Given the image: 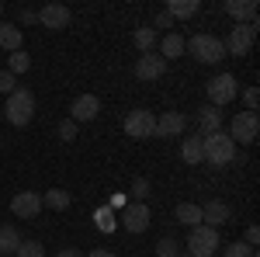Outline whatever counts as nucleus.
Wrapping results in <instances>:
<instances>
[{"instance_id":"aec40b11","label":"nucleus","mask_w":260,"mask_h":257,"mask_svg":"<svg viewBox=\"0 0 260 257\" xmlns=\"http://www.w3.org/2000/svg\"><path fill=\"white\" fill-rule=\"evenodd\" d=\"M163 11H167L170 18H184V21H187V18H194V14L201 11V4H198V0H170Z\"/></svg>"},{"instance_id":"f03ea898","label":"nucleus","mask_w":260,"mask_h":257,"mask_svg":"<svg viewBox=\"0 0 260 257\" xmlns=\"http://www.w3.org/2000/svg\"><path fill=\"white\" fill-rule=\"evenodd\" d=\"M184 49H187L198 63H222L225 60V45H222V39L212 35V32H201V35H194V39H187Z\"/></svg>"},{"instance_id":"c9c22d12","label":"nucleus","mask_w":260,"mask_h":257,"mask_svg":"<svg viewBox=\"0 0 260 257\" xmlns=\"http://www.w3.org/2000/svg\"><path fill=\"white\" fill-rule=\"evenodd\" d=\"M257 240H260V230H257V226H250V230H246V240H243V243H246V247H257Z\"/></svg>"},{"instance_id":"2f4dec72","label":"nucleus","mask_w":260,"mask_h":257,"mask_svg":"<svg viewBox=\"0 0 260 257\" xmlns=\"http://www.w3.org/2000/svg\"><path fill=\"white\" fill-rule=\"evenodd\" d=\"M11 91H18V77H11L7 70H0V94H11Z\"/></svg>"},{"instance_id":"9b49d317","label":"nucleus","mask_w":260,"mask_h":257,"mask_svg":"<svg viewBox=\"0 0 260 257\" xmlns=\"http://www.w3.org/2000/svg\"><path fill=\"white\" fill-rule=\"evenodd\" d=\"M11 212L18 219H35L42 212V195L39 191H18L11 198Z\"/></svg>"},{"instance_id":"5701e85b","label":"nucleus","mask_w":260,"mask_h":257,"mask_svg":"<svg viewBox=\"0 0 260 257\" xmlns=\"http://www.w3.org/2000/svg\"><path fill=\"white\" fill-rule=\"evenodd\" d=\"M132 42H136V49H139V52H153V45H156V32H153V24H146V28H136Z\"/></svg>"},{"instance_id":"bb28decb","label":"nucleus","mask_w":260,"mask_h":257,"mask_svg":"<svg viewBox=\"0 0 260 257\" xmlns=\"http://www.w3.org/2000/svg\"><path fill=\"white\" fill-rule=\"evenodd\" d=\"M94 222H98V230H104V233H111V230L118 226V219H115V212H111L108 205H101L98 212H94Z\"/></svg>"},{"instance_id":"0eeeda50","label":"nucleus","mask_w":260,"mask_h":257,"mask_svg":"<svg viewBox=\"0 0 260 257\" xmlns=\"http://www.w3.org/2000/svg\"><path fill=\"white\" fill-rule=\"evenodd\" d=\"M125 132H128V139H153V132H156V115L146 111V108L128 111V119H125Z\"/></svg>"},{"instance_id":"a19ab883","label":"nucleus","mask_w":260,"mask_h":257,"mask_svg":"<svg viewBox=\"0 0 260 257\" xmlns=\"http://www.w3.org/2000/svg\"><path fill=\"white\" fill-rule=\"evenodd\" d=\"M0 14H4V4H0Z\"/></svg>"},{"instance_id":"1a4fd4ad","label":"nucleus","mask_w":260,"mask_h":257,"mask_svg":"<svg viewBox=\"0 0 260 257\" xmlns=\"http://www.w3.org/2000/svg\"><path fill=\"white\" fill-rule=\"evenodd\" d=\"M70 21H73V14H70L66 4H45V7L39 11V24L49 28V32H62Z\"/></svg>"},{"instance_id":"c756f323","label":"nucleus","mask_w":260,"mask_h":257,"mask_svg":"<svg viewBox=\"0 0 260 257\" xmlns=\"http://www.w3.org/2000/svg\"><path fill=\"white\" fill-rule=\"evenodd\" d=\"M225 257H253V247H246L243 240H236V243L225 247Z\"/></svg>"},{"instance_id":"393cba45","label":"nucleus","mask_w":260,"mask_h":257,"mask_svg":"<svg viewBox=\"0 0 260 257\" xmlns=\"http://www.w3.org/2000/svg\"><path fill=\"white\" fill-rule=\"evenodd\" d=\"M28 66H31V60H28V52H24V49H18V52H11V56H7V73H11V77L28 73Z\"/></svg>"},{"instance_id":"6ab92c4d","label":"nucleus","mask_w":260,"mask_h":257,"mask_svg":"<svg viewBox=\"0 0 260 257\" xmlns=\"http://www.w3.org/2000/svg\"><path fill=\"white\" fill-rule=\"evenodd\" d=\"M180 160H184V163H191V167L205 163V153H201V136H187L184 142H180Z\"/></svg>"},{"instance_id":"4c0bfd02","label":"nucleus","mask_w":260,"mask_h":257,"mask_svg":"<svg viewBox=\"0 0 260 257\" xmlns=\"http://www.w3.org/2000/svg\"><path fill=\"white\" fill-rule=\"evenodd\" d=\"M35 21H39L35 11H21V24H35Z\"/></svg>"},{"instance_id":"f8f14e48","label":"nucleus","mask_w":260,"mask_h":257,"mask_svg":"<svg viewBox=\"0 0 260 257\" xmlns=\"http://www.w3.org/2000/svg\"><path fill=\"white\" fill-rule=\"evenodd\" d=\"M163 73H167V60L156 52H142L136 60V77L139 80H160Z\"/></svg>"},{"instance_id":"58836bf2","label":"nucleus","mask_w":260,"mask_h":257,"mask_svg":"<svg viewBox=\"0 0 260 257\" xmlns=\"http://www.w3.org/2000/svg\"><path fill=\"white\" fill-rule=\"evenodd\" d=\"M56 257H83V254H80V250H73V247H66V250H59Z\"/></svg>"},{"instance_id":"2eb2a0df","label":"nucleus","mask_w":260,"mask_h":257,"mask_svg":"<svg viewBox=\"0 0 260 257\" xmlns=\"http://www.w3.org/2000/svg\"><path fill=\"white\" fill-rule=\"evenodd\" d=\"M198 209H201V222H205V226H212V230H219L222 222L229 219V205H225V202H219V198L205 202V205H198Z\"/></svg>"},{"instance_id":"39448f33","label":"nucleus","mask_w":260,"mask_h":257,"mask_svg":"<svg viewBox=\"0 0 260 257\" xmlns=\"http://www.w3.org/2000/svg\"><path fill=\"white\" fill-rule=\"evenodd\" d=\"M253 39H257V21L236 24V28L229 32V39L222 42V45H225V56H246V52L253 49Z\"/></svg>"},{"instance_id":"7ed1b4c3","label":"nucleus","mask_w":260,"mask_h":257,"mask_svg":"<svg viewBox=\"0 0 260 257\" xmlns=\"http://www.w3.org/2000/svg\"><path fill=\"white\" fill-rule=\"evenodd\" d=\"M4 111H7V122H11V125H18V129H21V125H28L31 115H35V94H31V91H24V87L11 91Z\"/></svg>"},{"instance_id":"f257e3e1","label":"nucleus","mask_w":260,"mask_h":257,"mask_svg":"<svg viewBox=\"0 0 260 257\" xmlns=\"http://www.w3.org/2000/svg\"><path fill=\"white\" fill-rule=\"evenodd\" d=\"M201 153H205V163H212V167H229L236 157V142L225 132H215V136L201 139Z\"/></svg>"},{"instance_id":"ddd939ff","label":"nucleus","mask_w":260,"mask_h":257,"mask_svg":"<svg viewBox=\"0 0 260 257\" xmlns=\"http://www.w3.org/2000/svg\"><path fill=\"white\" fill-rule=\"evenodd\" d=\"M98 111H101V101L94 94H80L73 101V108H70V122H94Z\"/></svg>"},{"instance_id":"dca6fc26","label":"nucleus","mask_w":260,"mask_h":257,"mask_svg":"<svg viewBox=\"0 0 260 257\" xmlns=\"http://www.w3.org/2000/svg\"><path fill=\"white\" fill-rule=\"evenodd\" d=\"M225 14L236 24H250V21H257V4L253 0H225Z\"/></svg>"},{"instance_id":"4be33fe9","label":"nucleus","mask_w":260,"mask_h":257,"mask_svg":"<svg viewBox=\"0 0 260 257\" xmlns=\"http://www.w3.org/2000/svg\"><path fill=\"white\" fill-rule=\"evenodd\" d=\"M18 243H21V237H18L14 226H0V254L11 257L14 250H18Z\"/></svg>"},{"instance_id":"412c9836","label":"nucleus","mask_w":260,"mask_h":257,"mask_svg":"<svg viewBox=\"0 0 260 257\" xmlns=\"http://www.w3.org/2000/svg\"><path fill=\"white\" fill-rule=\"evenodd\" d=\"M42 205H45V209H56V212H62V209L70 205V191H62V188H49V191L42 195Z\"/></svg>"},{"instance_id":"9d476101","label":"nucleus","mask_w":260,"mask_h":257,"mask_svg":"<svg viewBox=\"0 0 260 257\" xmlns=\"http://www.w3.org/2000/svg\"><path fill=\"white\" fill-rule=\"evenodd\" d=\"M121 226H125L128 233H146V226H149V205H146V202L125 205V209H121Z\"/></svg>"},{"instance_id":"20e7f679","label":"nucleus","mask_w":260,"mask_h":257,"mask_svg":"<svg viewBox=\"0 0 260 257\" xmlns=\"http://www.w3.org/2000/svg\"><path fill=\"white\" fill-rule=\"evenodd\" d=\"M222 247L219 240V230H212V226H191V233H187V250H191V257H212L215 250Z\"/></svg>"},{"instance_id":"f704fd0d","label":"nucleus","mask_w":260,"mask_h":257,"mask_svg":"<svg viewBox=\"0 0 260 257\" xmlns=\"http://www.w3.org/2000/svg\"><path fill=\"white\" fill-rule=\"evenodd\" d=\"M170 24H174V18H170L167 11H160V14H156V24H153V32H156V28H170Z\"/></svg>"},{"instance_id":"72a5a7b5","label":"nucleus","mask_w":260,"mask_h":257,"mask_svg":"<svg viewBox=\"0 0 260 257\" xmlns=\"http://www.w3.org/2000/svg\"><path fill=\"white\" fill-rule=\"evenodd\" d=\"M243 101H246V111H257V104H260V91H257V87H250V91L243 94Z\"/></svg>"},{"instance_id":"423d86ee","label":"nucleus","mask_w":260,"mask_h":257,"mask_svg":"<svg viewBox=\"0 0 260 257\" xmlns=\"http://www.w3.org/2000/svg\"><path fill=\"white\" fill-rule=\"evenodd\" d=\"M225 136L233 139V142H253L260 136V119L257 111H240L236 119L229 122V132Z\"/></svg>"},{"instance_id":"79ce46f5","label":"nucleus","mask_w":260,"mask_h":257,"mask_svg":"<svg viewBox=\"0 0 260 257\" xmlns=\"http://www.w3.org/2000/svg\"><path fill=\"white\" fill-rule=\"evenodd\" d=\"M0 257H4V254H0Z\"/></svg>"},{"instance_id":"a878e982","label":"nucleus","mask_w":260,"mask_h":257,"mask_svg":"<svg viewBox=\"0 0 260 257\" xmlns=\"http://www.w3.org/2000/svg\"><path fill=\"white\" fill-rule=\"evenodd\" d=\"M180 52H184V39H180V35H167V39L160 42V56L163 60H177Z\"/></svg>"},{"instance_id":"a211bd4d","label":"nucleus","mask_w":260,"mask_h":257,"mask_svg":"<svg viewBox=\"0 0 260 257\" xmlns=\"http://www.w3.org/2000/svg\"><path fill=\"white\" fill-rule=\"evenodd\" d=\"M21 45H24V35H21L18 24H7V21H0V49H7V52H18Z\"/></svg>"},{"instance_id":"6e6552de","label":"nucleus","mask_w":260,"mask_h":257,"mask_svg":"<svg viewBox=\"0 0 260 257\" xmlns=\"http://www.w3.org/2000/svg\"><path fill=\"white\" fill-rule=\"evenodd\" d=\"M236 77L233 73H219V77L208 80V101H212V108H222V104H229V101L236 98Z\"/></svg>"},{"instance_id":"b1692460","label":"nucleus","mask_w":260,"mask_h":257,"mask_svg":"<svg viewBox=\"0 0 260 257\" xmlns=\"http://www.w3.org/2000/svg\"><path fill=\"white\" fill-rule=\"evenodd\" d=\"M177 222H184V226H201V209L191 205V202H180L177 205Z\"/></svg>"},{"instance_id":"f3484780","label":"nucleus","mask_w":260,"mask_h":257,"mask_svg":"<svg viewBox=\"0 0 260 257\" xmlns=\"http://www.w3.org/2000/svg\"><path fill=\"white\" fill-rule=\"evenodd\" d=\"M153 136H163V139L184 136V115H180V111H163L160 119H156V132H153Z\"/></svg>"},{"instance_id":"cd10ccee","label":"nucleus","mask_w":260,"mask_h":257,"mask_svg":"<svg viewBox=\"0 0 260 257\" xmlns=\"http://www.w3.org/2000/svg\"><path fill=\"white\" fill-rule=\"evenodd\" d=\"M14 254H18V257H45V250H42L39 240H21Z\"/></svg>"},{"instance_id":"4468645a","label":"nucleus","mask_w":260,"mask_h":257,"mask_svg":"<svg viewBox=\"0 0 260 257\" xmlns=\"http://www.w3.org/2000/svg\"><path fill=\"white\" fill-rule=\"evenodd\" d=\"M198 136H215V132H222V111L219 108H212V104H205V108H198Z\"/></svg>"},{"instance_id":"473e14b6","label":"nucleus","mask_w":260,"mask_h":257,"mask_svg":"<svg viewBox=\"0 0 260 257\" xmlns=\"http://www.w3.org/2000/svg\"><path fill=\"white\" fill-rule=\"evenodd\" d=\"M132 195L139 198V202H146V198H149V181H146V178H136V181H132Z\"/></svg>"},{"instance_id":"7c9ffc66","label":"nucleus","mask_w":260,"mask_h":257,"mask_svg":"<svg viewBox=\"0 0 260 257\" xmlns=\"http://www.w3.org/2000/svg\"><path fill=\"white\" fill-rule=\"evenodd\" d=\"M59 139H62V142H73V139H77V122L62 119L59 122Z\"/></svg>"},{"instance_id":"e433bc0d","label":"nucleus","mask_w":260,"mask_h":257,"mask_svg":"<svg viewBox=\"0 0 260 257\" xmlns=\"http://www.w3.org/2000/svg\"><path fill=\"white\" fill-rule=\"evenodd\" d=\"M108 209L115 212V209H125V195H111V202H108Z\"/></svg>"},{"instance_id":"c85d7f7f","label":"nucleus","mask_w":260,"mask_h":257,"mask_svg":"<svg viewBox=\"0 0 260 257\" xmlns=\"http://www.w3.org/2000/svg\"><path fill=\"white\" fill-rule=\"evenodd\" d=\"M177 250H180V247H177V240H174V237H163L160 243H156V257H177Z\"/></svg>"},{"instance_id":"ea45409f","label":"nucleus","mask_w":260,"mask_h":257,"mask_svg":"<svg viewBox=\"0 0 260 257\" xmlns=\"http://www.w3.org/2000/svg\"><path fill=\"white\" fill-rule=\"evenodd\" d=\"M87 257H115V254H111V250H90Z\"/></svg>"}]
</instances>
